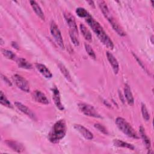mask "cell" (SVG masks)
Returning <instances> with one entry per match:
<instances>
[{"label": "cell", "instance_id": "cell-1", "mask_svg": "<svg viewBox=\"0 0 154 154\" xmlns=\"http://www.w3.org/2000/svg\"><path fill=\"white\" fill-rule=\"evenodd\" d=\"M85 21L97 35L99 40L108 49H113L114 43L110 37L107 35L102 26L90 14L85 18Z\"/></svg>", "mask_w": 154, "mask_h": 154}, {"label": "cell", "instance_id": "cell-2", "mask_svg": "<svg viewBox=\"0 0 154 154\" xmlns=\"http://www.w3.org/2000/svg\"><path fill=\"white\" fill-rule=\"evenodd\" d=\"M66 124L63 119L58 120L52 126L48 138L52 143H58L66 135Z\"/></svg>", "mask_w": 154, "mask_h": 154}, {"label": "cell", "instance_id": "cell-3", "mask_svg": "<svg viewBox=\"0 0 154 154\" xmlns=\"http://www.w3.org/2000/svg\"><path fill=\"white\" fill-rule=\"evenodd\" d=\"M97 4L99 5V7L104 15V16L107 19L111 25L112 26L114 30L120 36H125L126 35V32L124 31V30L122 29V28L120 26L117 21L114 19V17L112 16L111 13L109 12V10L108 9V6L106 5V4L103 1H98Z\"/></svg>", "mask_w": 154, "mask_h": 154}, {"label": "cell", "instance_id": "cell-4", "mask_svg": "<svg viewBox=\"0 0 154 154\" xmlns=\"http://www.w3.org/2000/svg\"><path fill=\"white\" fill-rule=\"evenodd\" d=\"M116 124L118 128L128 137L134 139H138L139 138L134 128L123 118L120 117H117L116 119Z\"/></svg>", "mask_w": 154, "mask_h": 154}, {"label": "cell", "instance_id": "cell-5", "mask_svg": "<svg viewBox=\"0 0 154 154\" xmlns=\"http://www.w3.org/2000/svg\"><path fill=\"white\" fill-rule=\"evenodd\" d=\"M78 106L81 112H82L85 116L95 118H102V116L92 105L86 103L81 102L78 104Z\"/></svg>", "mask_w": 154, "mask_h": 154}, {"label": "cell", "instance_id": "cell-6", "mask_svg": "<svg viewBox=\"0 0 154 154\" xmlns=\"http://www.w3.org/2000/svg\"><path fill=\"white\" fill-rule=\"evenodd\" d=\"M50 31L52 35L54 37L56 43L58 45V46L61 48L64 49V42L63 40V37L61 36V32L55 23V22L54 20H51V23H50Z\"/></svg>", "mask_w": 154, "mask_h": 154}, {"label": "cell", "instance_id": "cell-7", "mask_svg": "<svg viewBox=\"0 0 154 154\" xmlns=\"http://www.w3.org/2000/svg\"><path fill=\"white\" fill-rule=\"evenodd\" d=\"M13 81L14 82L15 84L17 85L18 88H19L21 90L25 91V92H29L30 90L29 85L28 82V81L23 78L22 76L15 74L12 77Z\"/></svg>", "mask_w": 154, "mask_h": 154}, {"label": "cell", "instance_id": "cell-8", "mask_svg": "<svg viewBox=\"0 0 154 154\" xmlns=\"http://www.w3.org/2000/svg\"><path fill=\"white\" fill-rule=\"evenodd\" d=\"M64 17L70 28L69 31L78 35L77 25H76L74 16H72L69 12L66 11L64 13Z\"/></svg>", "mask_w": 154, "mask_h": 154}, {"label": "cell", "instance_id": "cell-9", "mask_svg": "<svg viewBox=\"0 0 154 154\" xmlns=\"http://www.w3.org/2000/svg\"><path fill=\"white\" fill-rule=\"evenodd\" d=\"M74 128L76 131H78L85 139L90 140L93 138V134L88 129L85 128L82 125L76 124L74 125Z\"/></svg>", "mask_w": 154, "mask_h": 154}, {"label": "cell", "instance_id": "cell-10", "mask_svg": "<svg viewBox=\"0 0 154 154\" xmlns=\"http://www.w3.org/2000/svg\"><path fill=\"white\" fill-rule=\"evenodd\" d=\"M32 97L35 101L45 105H48L49 103L46 95L40 90L34 91L32 93Z\"/></svg>", "mask_w": 154, "mask_h": 154}, {"label": "cell", "instance_id": "cell-11", "mask_svg": "<svg viewBox=\"0 0 154 154\" xmlns=\"http://www.w3.org/2000/svg\"><path fill=\"white\" fill-rule=\"evenodd\" d=\"M106 57H107V59H108L109 63H110V64L112 66V68L113 69L114 73L117 74L119 70V63H118L117 59L109 51H106Z\"/></svg>", "mask_w": 154, "mask_h": 154}, {"label": "cell", "instance_id": "cell-12", "mask_svg": "<svg viewBox=\"0 0 154 154\" xmlns=\"http://www.w3.org/2000/svg\"><path fill=\"white\" fill-rule=\"evenodd\" d=\"M14 105L21 112H22L23 113L26 114L27 116H28L32 119L35 120V114L26 106L24 105L23 104H22V103H20L19 102H14Z\"/></svg>", "mask_w": 154, "mask_h": 154}, {"label": "cell", "instance_id": "cell-13", "mask_svg": "<svg viewBox=\"0 0 154 154\" xmlns=\"http://www.w3.org/2000/svg\"><path fill=\"white\" fill-rule=\"evenodd\" d=\"M52 93H53L52 99H53L55 105L60 110L63 111L64 109V106L61 102L60 94L59 90H58V88L57 87H54V88H52Z\"/></svg>", "mask_w": 154, "mask_h": 154}, {"label": "cell", "instance_id": "cell-14", "mask_svg": "<svg viewBox=\"0 0 154 154\" xmlns=\"http://www.w3.org/2000/svg\"><path fill=\"white\" fill-rule=\"evenodd\" d=\"M5 143L10 148L18 153L22 152L24 150V147L22 144L17 141L12 140H6Z\"/></svg>", "mask_w": 154, "mask_h": 154}, {"label": "cell", "instance_id": "cell-15", "mask_svg": "<svg viewBox=\"0 0 154 154\" xmlns=\"http://www.w3.org/2000/svg\"><path fill=\"white\" fill-rule=\"evenodd\" d=\"M35 65L36 69L38 70V72L46 78H51L52 77V73L44 64L40 63H36Z\"/></svg>", "mask_w": 154, "mask_h": 154}, {"label": "cell", "instance_id": "cell-16", "mask_svg": "<svg viewBox=\"0 0 154 154\" xmlns=\"http://www.w3.org/2000/svg\"><path fill=\"white\" fill-rule=\"evenodd\" d=\"M29 3L31 4V6L32 7L35 13V14L42 20H45V14L40 8V7L38 5V4L35 1H30Z\"/></svg>", "mask_w": 154, "mask_h": 154}, {"label": "cell", "instance_id": "cell-17", "mask_svg": "<svg viewBox=\"0 0 154 154\" xmlns=\"http://www.w3.org/2000/svg\"><path fill=\"white\" fill-rule=\"evenodd\" d=\"M124 93H125V96L126 99V100L128 104L130 105H133L134 103V99L132 93L131 92V88L128 84L125 85V87L124 88Z\"/></svg>", "mask_w": 154, "mask_h": 154}, {"label": "cell", "instance_id": "cell-18", "mask_svg": "<svg viewBox=\"0 0 154 154\" xmlns=\"http://www.w3.org/2000/svg\"><path fill=\"white\" fill-rule=\"evenodd\" d=\"M140 134L141 135V137L143 141V143L146 146V147L147 148V150H150V146H151V143H150V140L149 138V137L147 136V135L146 134L144 128L141 126L140 127Z\"/></svg>", "mask_w": 154, "mask_h": 154}, {"label": "cell", "instance_id": "cell-19", "mask_svg": "<svg viewBox=\"0 0 154 154\" xmlns=\"http://www.w3.org/2000/svg\"><path fill=\"white\" fill-rule=\"evenodd\" d=\"M113 144L117 147L126 148V149L132 150H134V149H135L134 146L132 144H131L130 143H128L126 142H125L123 141H122V140H118V139H114L113 140Z\"/></svg>", "mask_w": 154, "mask_h": 154}, {"label": "cell", "instance_id": "cell-20", "mask_svg": "<svg viewBox=\"0 0 154 154\" xmlns=\"http://www.w3.org/2000/svg\"><path fill=\"white\" fill-rule=\"evenodd\" d=\"M79 28L85 39L88 42H91L92 40V35L90 31L87 29V28L84 24L80 23Z\"/></svg>", "mask_w": 154, "mask_h": 154}, {"label": "cell", "instance_id": "cell-21", "mask_svg": "<svg viewBox=\"0 0 154 154\" xmlns=\"http://www.w3.org/2000/svg\"><path fill=\"white\" fill-rule=\"evenodd\" d=\"M16 62L19 67L25 69H31L32 68V64L28 62L27 60L23 58H18Z\"/></svg>", "mask_w": 154, "mask_h": 154}, {"label": "cell", "instance_id": "cell-22", "mask_svg": "<svg viewBox=\"0 0 154 154\" xmlns=\"http://www.w3.org/2000/svg\"><path fill=\"white\" fill-rule=\"evenodd\" d=\"M60 70H61V73H63V75L64 76V77L70 82H72V79H71V76L70 75L69 72V71L67 70V69H66V67L61 63H59L58 64Z\"/></svg>", "mask_w": 154, "mask_h": 154}, {"label": "cell", "instance_id": "cell-23", "mask_svg": "<svg viewBox=\"0 0 154 154\" xmlns=\"http://www.w3.org/2000/svg\"><path fill=\"white\" fill-rule=\"evenodd\" d=\"M2 53L4 55V56L8 59L16 61L18 58H17L16 54L13 53L11 51H10L8 49H2Z\"/></svg>", "mask_w": 154, "mask_h": 154}, {"label": "cell", "instance_id": "cell-24", "mask_svg": "<svg viewBox=\"0 0 154 154\" xmlns=\"http://www.w3.org/2000/svg\"><path fill=\"white\" fill-rule=\"evenodd\" d=\"M0 93H1V97H0V102H1V103L2 105H4V106H5L7 108H12L13 106L11 105L10 101L7 99L5 95L3 93V92L2 91Z\"/></svg>", "mask_w": 154, "mask_h": 154}, {"label": "cell", "instance_id": "cell-25", "mask_svg": "<svg viewBox=\"0 0 154 154\" xmlns=\"http://www.w3.org/2000/svg\"><path fill=\"white\" fill-rule=\"evenodd\" d=\"M76 13L77 15L80 17L86 18L90 14L88 13V11L84 8L82 7H78L76 9Z\"/></svg>", "mask_w": 154, "mask_h": 154}, {"label": "cell", "instance_id": "cell-26", "mask_svg": "<svg viewBox=\"0 0 154 154\" xmlns=\"http://www.w3.org/2000/svg\"><path fill=\"white\" fill-rule=\"evenodd\" d=\"M84 47H85V49L87 52V53L88 54V55L93 59L95 60L96 59V54L93 51V49H92L91 46L87 44V43H85L84 44Z\"/></svg>", "mask_w": 154, "mask_h": 154}, {"label": "cell", "instance_id": "cell-27", "mask_svg": "<svg viewBox=\"0 0 154 154\" xmlns=\"http://www.w3.org/2000/svg\"><path fill=\"white\" fill-rule=\"evenodd\" d=\"M141 112H142L143 119L146 121H149L150 119V116L146 105L143 103H141Z\"/></svg>", "mask_w": 154, "mask_h": 154}, {"label": "cell", "instance_id": "cell-28", "mask_svg": "<svg viewBox=\"0 0 154 154\" xmlns=\"http://www.w3.org/2000/svg\"><path fill=\"white\" fill-rule=\"evenodd\" d=\"M69 35H70V39H71L72 42H73V45H75L76 46H79V40L78 38V35H77V34H75L72 32H70V31H69Z\"/></svg>", "mask_w": 154, "mask_h": 154}, {"label": "cell", "instance_id": "cell-29", "mask_svg": "<svg viewBox=\"0 0 154 154\" xmlns=\"http://www.w3.org/2000/svg\"><path fill=\"white\" fill-rule=\"evenodd\" d=\"M94 128L96 129H97L99 131H100V132H102L103 134H108V130L106 129V128L102 125L100 124V123H95L94 125Z\"/></svg>", "mask_w": 154, "mask_h": 154}, {"label": "cell", "instance_id": "cell-30", "mask_svg": "<svg viewBox=\"0 0 154 154\" xmlns=\"http://www.w3.org/2000/svg\"><path fill=\"white\" fill-rule=\"evenodd\" d=\"M1 78L3 79V81H5V82L6 84H7L8 85H10V86L12 85V83L10 82V81L5 76H4L2 74H1Z\"/></svg>", "mask_w": 154, "mask_h": 154}, {"label": "cell", "instance_id": "cell-31", "mask_svg": "<svg viewBox=\"0 0 154 154\" xmlns=\"http://www.w3.org/2000/svg\"><path fill=\"white\" fill-rule=\"evenodd\" d=\"M133 55H134V57H135V59H136V60H137V61H138V63H139V64H140V66H141V67H142V68H143V69H144V70H146V68H145V67H144V66H143V64H142V63H141V61H140V60H139V59H138V57H137V56H136V55H135V54H134V53H133Z\"/></svg>", "mask_w": 154, "mask_h": 154}, {"label": "cell", "instance_id": "cell-32", "mask_svg": "<svg viewBox=\"0 0 154 154\" xmlns=\"http://www.w3.org/2000/svg\"><path fill=\"white\" fill-rule=\"evenodd\" d=\"M87 3H88V4H89V5H90V6L93 7V8H94V7H95L94 1H87Z\"/></svg>", "mask_w": 154, "mask_h": 154}, {"label": "cell", "instance_id": "cell-33", "mask_svg": "<svg viewBox=\"0 0 154 154\" xmlns=\"http://www.w3.org/2000/svg\"><path fill=\"white\" fill-rule=\"evenodd\" d=\"M11 45H12V46H13V47H14L15 48L18 49V45H17V44L16 42H12V43H11Z\"/></svg>", "mask_w": 154, "mask_h": 154}, {"label": "cell", "instance_id": "cell-34", "mask_svg": "<svg viewBox=\"0 0 154 154\" xmlns=\"http://www.w3.org/2000/svg\"><path fill=\"white\" fill-rule=\"evenodd\" d=\"M103 102H104V103L106 105H107V106H108V107H111V105H110V104L107 102V101H106V100H104L103 101Z\"/></svg>", "mask_w": 154, "mask_h": 154}, {"label": "cell", "instance_id": "cell-35", "mask_svg": "<svg viewBox=\"0 0 154 154\" xmlns=\"http://www.w3.org/2000/svg\"><path fill=\"white\" fill-rule=\"evenodd\" d=\"M153 36L152 35V36L151 37V38H150V40H151V42H152V44L153 43Z\"/></svg>", "mask_w": 154, "mask_h": 154}]
</instances>
